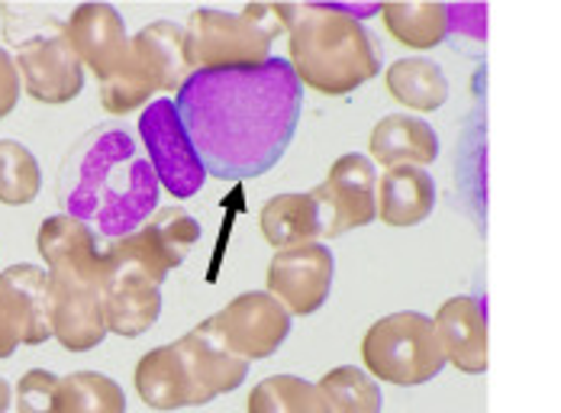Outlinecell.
Masks as SVG:
<instances>
[{
    "label": "cell",
    "instance_id": "obj_25",
    "mask_svg": "<svg viewBox=\"0 0 561 413\" xmlns=\"http://www.w3.org/2000/svg\"><path fill=\"white\" fill-rule=\"evenodd\" d=\"M53 413H126V394L101 371H75L58 378Z\"/></svg>",
    "mask_w": 561,
    "mask_h": 413
},
{
    "label": "cell",
    "instance_id": "obj_30",
    "mask_svg": "<svg viewBox=\"0 0 561 413\" xmlns=\"http://www.w3.org/2000/svg\"><path fill=\"white\" fill-rule=\"evenodd\" d=\"M20 91H23L20 68L7 49H0V119L13 114V107L20 104Z\"/></svg>",
    "mask_w": 561,
    "mask_h": 413
},
{
    "label": "cell",
    "instance_id": "obj_18",
    "mask_svg": "<svg viewBox=\"0 0 561 413\" xmlns=\"http://www.w3.org/2000/svg\"><path fill=\"white\" fill-rule=\"evenodd\" d=\"M104 317L113 336L136 340L149 333L162 317V285L142 268L113 262L111 278L104 285Z\"/></svg>",
    "mask_w": 561,
    "mask_h": 413
},
{
    "label": "cell",
    "instance_id": "obj_2",
    "mask_svg": "<svg viewBox=\"0 0 561 413\" xmlns=\"http://www.w3.org/2000/svg\"><path fill=\"white\" fill-rule=\"evenodd\" d=\"M162 184L136 139L116 126L88 129L58 169V207L94 230L123 239L159 214Z\"/></svg>",
    "mask_w": 561,
    "mask_h": 413
},
{
    "label": "cell",
    "instance_id": "obj_17",
    "mask_svg": "<svg viewBox=\"0 0 561 413\" xmlns=\"http://www.w3.org/2000/svg\"><path fill=\"white\" fill-rule=\"evenodd\" d=\"M65 33L84 68L104 84L123 68L133 36H126L123 16L111 3H81L68 13Z\"/></svg>",
    "mask_w": 561,
    "mask_h": 413
},
{
    "label": "cell",
    "instance_id": "obj_28",
    "mask_svg": "<svg viewBox=\"0 0 561 413\" xmlns=\"http://www.w3.org/2000/svg\"><path fill=\"white\" fill-rule=\"evenodd\" d=\"M43 172L36 156L16 142V139H0V204L7 207H23L39 197Z\"/></svg>",
    "mask_w": 561,
    "mask_h": 413
},
{
    "label": "cell",
    "instance_id": "obj_5",
    "mask_svg": "<svg viewBox=\"0 0 561 413\" xmlns=\"http://www.w3.org/2000/svg\"><path fill=\"white\" fill-rule=\"evenodd\" d=\"M0 16L26 94L49 107L71 104L84 91V65L68 43L65 20L49 7L13 3H3Z\"/></svg>",
    "mask_w": 561,
    "mask_h": 413
},
{
    "label": "cell",
    "instance_id": "obj_8",
    "mask_svg": "<svg viewBox=\"0 0 561 413\" xmlns=\"http://www.w3.org/2000/svg\"><path fill=\"white\" fill-rule=\"evenodd\" d=\"M272 36L245 10L226 13L201 7L184 23V49L191 71H229V68H259L272 59Z\"/></svg>",
    "mask_w": 561,
    "mask_h": 413
},
{
    "label": "cell",
    "instance_id": "obj_24",
    "mask_svg": "<svg viewBox=\"0 0 561 413\" xmlns=\"http://www.w3.org/2000/svg\"><path fill=\"white\" fill-rule=\"evenodd\" d=\"M385 26L407 49L430 53L449 39V7L446 3H388L381 7Z\"/></svg>",
    "mask_w": 561,
    "mask_h": 413
},
{
    "label": "cell",
    "instance_id": "obj_10",
    "mask_svg": "<svg viewBox=\"0 0 561 413\" xmlns=\"http://www.w3.org/2000/svg\"><path fill=\"white\" fill-rule=\"evenodd\" d=\"M207 326L226 349L245 362L272 358L290 336V313L268 291L232 297L220 313L207 317Z\"/></svg>",
    "mask_w": 561,
    "mask_h": 413
},
{
    "label": "cell",
    "instance_id": "obj_21",
    "mask_svg": "<svg viewBox=\"0 0 561 413\" xmlns=\"http://www.w3.org/2000/svg\"><path fill=\"white\" fill-rule=\"evenodd\" d=\"M436 207V181L426 169L400 165L378 181V217L393 230L423 223Z\"/></svg>",
    "mask_w": 561,
    "mask_h": 413
},
{
    "label": "cell",
    "instance_id": "obj_14",
    "mask_svg": "<svg viewBox=\"0 0 561 413\" xmlns=\"http://www.w3.org/2000/svg\"><path fill=\"white\" fill-rule=\"evenodd\" d=\"M336 259L323 242L275 252L268 265V295H275L287 307L290 317L317 313L333 291Z\"/></svg>",
    "mask_w": 561,
    "mask_h": 413
},
{
    "label": "cell",
    "instance_id": "obj_9",
    "mask_svg": "<svg viewBox=\"0 0 561 413\" xmlns=\"http://www.w3.org/2000/svg\"><path fill=\"white\" fill-rule=\"evenodd\" d=\"M139 136L146 142V152H149V162L159 175V184L169 191L171 197L187 200L204 187L207 169H204L191 136L181 123L174 101H169V97L152 101L139 117Z\"/></svg>",
    "mask_w": 561,
    "mask_h": 413
},
{
    "label": "cell",
    "instance_id": "obj_6",
    "mask_svg": "<svg viewBox=\"0 0 561 413\" xmlns=\"http://www.w3.org/2000/svg\"><path fill=\"white\" fill-rule=\"evenodd\" d=\"M191 74L194 71L184 49V26L156 20L133 36L123 68L101 84V107L113 117H126L142 104L149 107L159 91L178 94Z\"/></svg>",
    "mask_w": 561,
    "mask_h": 413
},
{
    "label": "cell",
    "instance_id": "obj_11",
    "mask_svg": "<svg viewBox=\"0 0 561 413\" xmlns=\"http://www.w3.org/2000/svg\"><path fill=\"white\" fill-rule=\"evenodd\" d=\"M320 207L323 239H339L368 227L378 217V175L375 162L362 152L339 156L327 181L310 191Z\"/></svg>",
    "mask_w": 561,
    "mask_h": 413
},
{
    "label": "cell",
    "instance_id": "obj_32",
    "mask_svg": "<svg viewBox=\"0 0 561 413\" xmlns=\"http://www.w3.org/2000/svg\"><path fill=\"white\" fill-rule=\"evenodd\" d=\"M10 401H13V391H10V385L0 378V413L10 411Z\"/></svg>",
    "mask_w": 561,
    "mask_h": 413
},
{
    "label": "cell",
    "instance_id": "obj_20",
    "mask_svg": "<svg viewBox=\"0 0 561 413\" xmlns=\"http://www.w3.org/2000/svg\"><path fill=\"white\" fill-rule=\"evenodd\" d=\"M368 156L371 162L385 165V172L400 165L426 169L439 159V136L426 119L413 114H391L378 119V126L371 129Z\"/></svg>",
    "mask_w": 561,
    "mask_h": 413
},
{
    "label": "cell",
    "instance_id": "obj_16",
    "mask_svg": "<svg viewBox=\"0 0 561 413\" xmlns=\"http://www.w3.org/2000/svg\"><path fill=\"white\" fill-rule=\"evenodd\" d=\"M49 320L53 340L68 353H88L101 346L111 333L104 317V288L49 275Z\"/></svg>",
    "mask_w": 561,
    "mask_h": 413
},
{
    "label": "cell",
    "instance_id": "obj_1",
    "mask_svg": "<svg viewBox=\"0 0 561 413\" xmlns=\"http://www.w3.org/2000/svg\"><path fill=\"white\" fill-rule=\"evenodd\" d=\"M174 107L207 175L249 181L272 172L294 142L304 84L290 61L272 56L259 68L194 71Z\"/></svg>",
    "mask_w": 561,
    "mask_h": 413
},
{
    "label": "cell",
    "instance_id": "obj_13",
    "mask_svg": "<svg viewBox=\"0 0 561 413\" xmlns=\"http://www.w3.org/2000/svg\"><path fill=\"white\" fill-rule=\"evenodd\" d=\"M53 340L49 320V272L39 265H10L0 272V358L20 346Z\"/></svg>",
    "mask_w": 561,
    "mask_h": 413
},
{
    "label": "cell",
    "instance_id": "obj_26",
    "mask_svg": "<svg viewBox=\"0 0 561 413\" xmlns=\"http://www.w3.org/2000/svg\"><path fill=\"white\" fill-rule=\"evenodd\" d=\"M249 413H330V408L317 385L297 375H272L252 388Z\"/></svg>",
    "mask_w": 561,
    "mask_h": 413
},
{
    "label": "cell",
    "instance_id": "obj_4",
    "mask_svg": "<svg viewBox=\"0 0 561 413\" xmlns=\"http://www.w3.org/2000/svg\"><path fill=\"white\" fill-rule=\"evenodd\" d=\"M245 375L249 362L229 353L204 320L181 340L139 358L136 394L152 411L204 408L220 394L236 391Z\"/></svg>",
    "mask_w": 561,
    "mask_h": 413
},
{
    "label": "cell",
    "instance_id": "obj_23",
    "mask_svg": "<svg viewBox=\"0 0 561 413\" xmlns=\"http://www.w3.org/2000/svg\"><path fill=\"white\" fill-rule=\"evenodd\" d=\"M388 94L416 114H433L449 101V78L433 59H397L385 74Z\"/></svg>",
    "mask_w": 561,
    "mask_h": 413
},
{
    "label": "cell",
    "instance_id": "obj_12",
    "mask_svg": "<svg viewBox=\"0 0 561 413\" xmlns=\"http://www.w3.org/2000/svg\"><path fill=\"white\" fill-rule=\"evenodd\" d=\"M197 242H201V223L187 210L159 207V214L142 230H136L133 237L113 239L104 245V252L119 265L142 268L149 278L162 285L169 272L184 265V259Z\"/></svg>",
    "mask_w": 561,
    "mask_h": 413
},
{
    "label": "cell",
    "instance_id": "obj_29",
    "mask_svg": "<svg viewBox=\"0 0 561 413\" xmlns=\"http://www.w3.org/2000/svg\"><path fill=\"white\" fill-rule=\"evenodd\" d=\"M58 375L46 368H33L16 385V413H53L56 411Z\"/></svg>",
    "mask_w": 561,
    "mask_h": 413
},
{
    "label": "cell",
    "instance_id": "obj_22",
    "mask_svg": "<svg viewBox=\"0 0 561 413\" xmlns=\"http://www.w3.org/2000/svg\"><path fill=\"white\" fill-rule=\"evenodd\" d=\"M259 230L262 239L278 252L320 242L323 223L313 194H275L259 214Z\"/></svg>",
    "mask_w": 561,
    "mask_h": 413
},
{
    "label": "cell",
    "instance_id": "obj_7",
    "mask_svg": "<svg viewBox=\"0 0 561 413\" xmlns=\"http://www.w3.org/2000/svg\"><path fill=\"white\" fill-rule=\"evenodd\" d=\"M362 362L368 375L397 388L426 385L449 365L433 317L416 310L388 313L378 323H371V330L362 340Z\"/></svg>",
    "mask_w": 561,
    "mask_h": 413
},
{
    "label": "cell",
    "instance_id": "obj_27",
    "mask_svg": "<svg viewBox=\"0 0 561 413\" xmlns=\"http://www.w3.org/2000/svg\"><path fill=\"white\" fill-rule=\"evenodd\" d=\"M320 394L330 413H381V388L358 368V365H339L320 378Z\"/></svg>",
    "mask_w": 561,
    "mask_h": 413
},
{
    "label": "cell",
    "instance_id": "obj_31",
    "mask_svg": "<svg viewBox=\"0 0 561 413\" xmlns=\"http://www.w3.org/2000/svg\"><path fill=\"white\" fill-rule=\"evenodd\" d=\"M342 7V13H348L352 20H368V16H381V7L378 3H371V7H348V3H339Z\"/></svg>",
    "mask_w": 561,
    "mask_h": 413
},
{
    "label": "cell",
    "instance_id": "obj_15",
    "mask_svg": "<svg viewBox=\"0 0 561 413\" xmlns=\"http://www.w3.org/2000/svg\"><path fill=\"white\" fill-rule=\"evenodd\" d=\"M39 255L49 265V275L56 278H75V282H91V285H107L113 272L111 255L104 252L101 239L94 237L91 227L81 220L56 214L46 217L39 227Z\"/></svg>",
    "mask_w": 561,
    "mask_h": 413
},
{
    "label": "cell",
    "instance_id": "obj_19",
    "mask_svg": "<svg viewBox=\"0 0 561 413\" xmlns=\"http://www.w3.org/2000/svg\"><path fill=\"white\" fill-rule=\"evenodd\" d=\"M436 336L443 343L446 362L465 375L488 371V307L484 297L458 295L449 297L436 317Z\"/></svg>",
    "mask_w": 561,
    "mask_h": 413
},
{
    "label": "cell",
    "instance_id": "obj_3",
    "mask_svg": "<svg viewBox=\"0 0 561 413\" xmlns=\"http://www.w3.org/2000/svg\"><path fill=\"white\" fill-rule=\"evenodd\" d=\"M287 61L304 88L345 97L381 71V49L365 23L339 3H287Z\"/></svg>",
    "mask_w": 561,
    "mask_h": 413
}]
</instances>
